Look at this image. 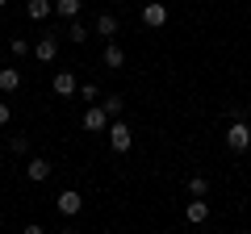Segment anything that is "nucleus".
I'll list each match as a JSON object with an SVG mask.
<instances>
[{"instance_id":"20e7f679","label":"nucleus","mask_w":251,"mask_h":234,"mask_svg":"<svg viewBox=\"0 0 251 234\" xmlns=\"http://www.w3.org/2000/svg\"><path fill=\"white\" fill-rule=\"evenodd\" d=\"M109 121H113V117L105 113V105H88V109H84V130H88V134L109 130Z\"/></svg>"},{"instance_id":"9d476101","label":"nucleus","mask_w":251,"mask_h":234,"mask_svg":"<svg viewBox=\"0 0 251 234\" xmlns=\"http://www.w3.org/2000/svg\"><path fill=\"white\" fill-rule=\"evenodd\" d=\"M54 96H75V71H54Z\"/></svg>"},{"instance_id":"7ed1b4c3","label":"nucleus","mask_w":251,"mask_h":234,"mask_svg":"<svg viewBox=\"0 0 251 234\" xmlns=\"http://www.w3.org/2000/svg\"><path fill=\"white\" fill-rule=\"evenodd\" d=\"M34 59L38 63H54V59H59V34H42L34 42Z\"/></svg>"},{"instance_id":"ddd939ff","label":"nucleus","mask_w":251,"mask_h":234,"mask_svg":"<svg viewBox=\"0 0 251 234\" xmlns=\"http://www.w3.org/2000/svg\"><path fill=\"white\" fill-rule=\"evenodd\" d=\"M80 9H84V0H54V13H59L63 21H75Z\"/></svg>"},{"instance_id":"f8f14e48","label":"nucleus","mask_w":251,"mask_h":234,"mask_svg":"<svg viewBox=\"0 0 251 234\" xmlns=\"http://www.w3.org/2000/svg\"><path fill=\"white\" fill-rule=\"evenodd\" d=\"M50 13H54V0H29V4H25V17L29 21H46Z\"/></svg>"},{"instance_id":"4be33fe9","label":"nucleus","mask_w":251,"mask_h":234,"mask_svg":"<svg viewBox=\"0 0 251 234\" xmlns=\"http://www.w3.org/2000/svg\"><path fill=\"white\" fill-rule=\"evenodd\" d=\"M13 121V105H4V100H0V126H9Z\"/></svg>"},{"instance_id":"2eb2a0df","label":"nucleus","mask_w":251,"mask_h":234,"mask_svg":"<svg viewBox=\"0 0 251 234\" xmlns=\"http://www.w3.org/2000/svg\"><path fill=\"white\" fill-rule=\"evenodd\" d=\"M100 105H105V113H109V117H117V113H122V109H126V100L117 96V92H109V96L100 100Z\"/></svg>"},{"instance_id":"5701e85b","label":"nucleus","mask_w":251,"mask_h":234,"mask_svg":"<svg viewBox=\"0 0 251 234\" xmlns=\"http://www.w3.org/2000/svg\"><path fill=\"white\" fill-rule=\"evenodd\" d=\"M4 4H9V0H0V9H4Z\"/></svg>"},{"instance_id":"f3484780","label":"nucleus","mask_w":251,"mask_h":234,"mask_svg":"<svg viewBox=\"0 0 251 234\" xmlns=\"http://www.w3.org/2000/svg\"><path fill=\"white\" fill-rule=\"evenodd\" d=\"M67 38H72V42L80 46V42H88V29H84L80 21H72V25H67Z\"/></svg>"},{"instance_id":"39448f33","label":"nucleus","mask_w":251,"mask_h":234,"mask_svg":"<svg viewBox=\"0 0 251 234\" xmlns=\"http://www.w3.org/2000/svg\"><path fill=\"white\" fill-rule=\"evenodd\" d=\"M184 217H188L193 226H205V222H209V201H205V197H193V201L184 205Z\"/></svg>"},{"instance_id":"6ab92c4d","label":"nucleus","mask_w":251,"mask_h":234,"mask_svg":"<svg viewBox=\"0 0 251 234\" xmlns=\"http://www.w3.org/2000/svg\"><path fill=\"white\" fill-rule=\"evenodd\" d=\"M9 50L13 54H34V46H29L25 38H9Z\"/></svg>"},{"instance_id":"0eeeda50","label":"nucleus","mask_w":251,"mask_h":234,"mask_svg":"<svg viewBox=\"0 0 251 234\" xmlns=\"http://www.w3.org/2000/svg\"><path fill=\"white\" fill-rule=\"evenodd\" d=\"M80 209H84V197H80V192H75V188L59 192V213H63V217H75V213H80Z\"/></svg>"},{"instance_id":"aec40b11","label":"nucleus","mask_w":251,"mask_h":234,"mask_svg":"<svg viewBox=\"0 0 251 234\" xmlns=\"http://www.w3.org/2000/svg\"><path fill=\"white\" fill-rule=\"evenodd\" d=\"M226 117H230V121H247V105H234V109H226Z\"/></svg>"},{"instance_id":"6e6552de","label":"nucleus","mask_w":251,"mask_h":234,"mask_svg":"<svg viewBox=\"0 0 251 234\" xmlns=\"http://www.w3.org/2000/svg\"><path fill=\"white\" fill-rule=\"evenodd\" d=\"M50 176H54V171H50V163H46V159H29V163H25V180H34V184H46Z\"/></svg>"},{"instance_id":"412c9836","label":"nucleus","mask_w":251,"mask_h":234,"mask_svg":"<svg viewBox=\"0 0 251 234\" xmlns=\"http://www.w3.org/2000/svg\"><path fill=\"white\" fill-rule=\"evenodd\" d=\"M80 96H84V100H100V88H97V84H84Z\"/></svg>"},{"instance_id":"4468645a","label":"nucleus","mask_w":251,"mask_h":234,"mask_svg":"<svg viewBox=\"0 0 251 234\" xmlns=\"http://www.w3.org/2000/svg\"><path fill=\"white\" fill-rule=\"evenodd\" d=\"M21 88V71L17 67H4V71H0V92H17Z\"/></svg>"},{"instance_id":"9b49d317","label":"nucleus","mask_w":251,"mask_h":234,"mask_svg":"<svg viewBox=\"0 0 251 234\" xmlns=\"http://www.w3.org/2000/svg\"><path fill=\"white\" fill-rule=\"evenodd\" d=\"M117 29H122V21H117L113 13L105 9V13H100V17H97V34H100V38H105V42H109V38H117Z\"/></svg>"},{"instance_id":"b1692460","label":"nucleus","mask_w":251,"mask_h":234,"mask_svg":"<svg viewBox=\"0 0 251 234\" xmlns=\"http://www.w3.org/2000/svg\"><path fill=\"white\" fill-rule=\"evenodd\" d=\"M0 226H4V217H0Z\"/></svg>"},{"instance_id":"dca6fc26","label":"nucleus","mask_w":251,"mask_h":234,"mask_svg":"<svg viewBox=\"0 0 251 234\" xmlns=\"http://www.w3.org/2000/svg\"><path fill=\"white\" fill-rule=\"evenodd\" d=\"M188 192H193V197H209V180L205 176H193V180H188Z\"/></svg>"},{"instance_id":"f03ea898","label":"nucleus","mask_w":251,"mask_h":234,"mask_svg":"<svg viewBox=\"0 0 251 234\" xmlns=\"http://www.w3.org/2000/svg\"><path fill=\"white\" fill-rule=\"evenodd\" d=\"M130 142H134L130 126H126V121H109V146H113L117 155H126V151H130Z\"/></svg>"},{"instance_id":"423d86ee","label":"nucleus","mask_w":251,"mask_h":234,"mask_svg":"<svg viewBox=\"0 0 251 234\" xmlns=\"http://www.w3.org/2000/svg\"><path fill=\"white\" fill-rule=\"evenodd\" d=\"M100 63H105L109 71H117V67H126V50H122V46L113 42V38H109V42H105V50H100Z\"/></svg>"},{"instance_id":"f257e3e1","label":"nucleus","mask_w":251,"mask_h":234,"mask_svg":"<svg viewBox=\"0 0 251 234\" xmlns=\"http://www.w3.org/2000/svg\"><path fill=\"white\" fill-rule=\"evenodd\" d=\"M226 146H230L234 155H243L251 146V126H247V121H230V130H226Z\"/></svg>"},{"instance_id":"a211bd4d","label":"nucleus","mask_w":251,"mask_h":234,"mask_svg":"<svg viewBox=\"0 0 251 234\" xmlns=\"http://www.w3.org/2000/svg\"><path fill=\"white\" fill-rule=\"evenodd\" d=\"M9 151H13V155H25V151H29V138H25V134H13V138H9Z\"/></svg>"},{"instance_id":"1a4fd4ad","label":"nucleus","mask_w":251,"mask_h":234,"mask_svg":"<svg viewBox=\"0 0 251 234\" xmlns=\"http://www.w3.org/2000/svg\"><path fill=\"white\" fill-rule=\"evenodd\" d=\"M143 25L163 29V25H168V9H163V4H143Z\"/></svg>"},{"instance_id":"393cba45","label":"nucleus","mask_w":251,"mask_h":234,"mask_svg":"<svg viewBox=\"0 0 251 234\" xmlns=\"http://www.w3.org/2000/svg\"><path fill=\"white\" fill-rule=\"evenodd\" d=\"M113 4H122V0H113Z\"/></svg>"}]
</instances>
